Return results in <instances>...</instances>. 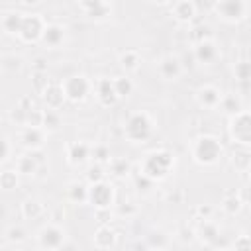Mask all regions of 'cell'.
Here are the masks:
<instances>
[{"instance_id":"f6af8a7d","label":"cell","mask_w":251,"mask_h":251,"mask_svg":"<svg viewBox=\"0 0 251 251\" xmlns=\"http://www.w3.org/2000/svg\"><path fill=\"white\" fill-rule=\"evenodd\" d=\"M43 63H45L43 59H37V61H35V71H39V73H43V69H45V65H43Z\"/></svg>"},{"instance_id":"7c38bea8","label":"cell","mask_w":251,"mask_h":251,"mask_svg":"<svg viewBox=\"0 0 251 251\" xmlns=\"http://www.w3.org/2000/svg\"><path fill=\"white\" fill-rule=\"evenodd\" d=\"M96 92H98V100H100L104 106H112V104L120 98L118 92H116V84H114V80H110V78H102V80L98 82Z\"/></svg>"},{"instance_id":"74e56055","label":"cell","mask_w":251,"mask_h":251,"mask_svg":"<svg viewBox=\"0 0 251 251\" xmlns=\"http://www.w3.org/2000/svg\"><path fill=\"white\" fill-rule=\"evenodd\" d=\"M80 2V6L84 8V12L86 14H90L92 10H96V8H100V6H104L106 2L104 0H78Z\"/></svg>"},{"instance_id":"ac0fdd59","label":"cell","mask_w":251,"mask_h":251,"mask_svg":"<svg viewBox=\"0 0 251 251\" xmlns=\"http://www.w3.org/2000/svg\"><path fill=\"white\" fill-rule=\"evenodd\" d=\"M90 155V147L82 141H76L73 145H69V161L73 165H82Z\"/></svg>"},{"instance_id":"5b68a950","label":"cell","mask_w":251,"mask_h":251,"mask_svg":"<svg viewBox=\"0 0 251 251\" xmlns=\"http://www.w3.org/2000/svg\"><path fill=\"white\" fill-rule=\"evenodd\" d=\"M88 202L98 210V208H110L112 202H114V188L100 180V182H94L90 184L88 188Z\"/></svg>"},{"instance_id":"ffe728a7","label":"cell","mask_w":251,"mask_h":251,"mask_svg":"<svg viewBox=\"0 0 251 251\" xmlns=\"http://www.w3.org/2000/svg\"><path fill=\"white\" fill-rule=\"evenodd\" d=\"M22 22H24V16L18 14V12H8L4 14L2 18V27L6 33H12V35H18L20 29H22Z\"/></svg>"},{"instance_id":"c3c4849f","label":"cell","mask_w":251,"mask_h":251,"mask_svg":"<svg viewBox=\"0 0 251 251\" xmlns=\"http://www.w3.org/2000/svg\"><path fill=\"white\" fill-rule=\"evenodd\" d=\"M155 4H159V6H165V4H171L173 0H153Z\"/></svg>"},{"instance_id":"f35d334b","label":"cell","mask_w":251,"mask_h":251,"mask_svg":"<svg viewBox=\"0 0 251 251\" xmlns=\"http://www.w3.org/2000/svg\"><path fill=\"white\" fill-rule=\"evenodd\" d=\"M33 84H35V90L37 92H43L45 88H47V78L43 76V73H39V71H35V78H33Z\"/></svg>"},{"instance_id":"30bf717a","label":"cell","mask_w":251,"mask_h":251,"mask_svg":"<svg viewBox=\"0 0 251 251\" xmlns=\"http://www.w3.org/2000/svg\"><path fill=\"white\" fill-rule=\"evenodd\" d=\"M41 96H43L45 104H47L49 108H53V110L61 108V106H63V102H65V98H67L63 84H57V82H49V84H47V88L41 92Z\"/></svg>"},{"instance_id":"f546056e","label":"cell","mask_w":251,"mask_h":251,"mask_svg":"<svg viewBox=\"0 0 251 251\" xmlns=\"http://www.w3.org/2000/svg\"><path fill=\"white\" fill-rule=\"evenodd\" d=\"M222 208H224V212H227V214H237L239 208H241V198L235 196V194L226 196L224 202H222Z\"/></svg>"},{"instance_id":"d4e9b609","label":"cell","mask_w":251,"mask_h":251,"mask_svg":"<svg viewBox=\"0 0 251 251\" xmlns=\"http://www.w3.org/2000/svg\"><path fill=\"white\" fill-rule=\"evenodd\" d=\"M41 212H43V206L37 202V200H25L24 204H22V214L25 216V218H29V220H35V218H39L41 216Z\"/></svg>"},{"instance_id":"7dc6e473","label":"cell","mask_w":251,"mask_h":251,"mask_svg":"<svg viewBox=\"0 0 251 251\" xmlns=\"http://www.w3.org/2000/svg\"><path fill=\"white\" fill-rule=\"evenodd\" d=\"M22 4H27V6H33V4H39V0H20Z\"/></svg>"},{"instance_id":"f1b7e54d","label":"cell","mask_w":251,"mask_h":251,"mask_svg":"<svg viewBox=\"0 0 251 251\" xmlns=\"http://www.w3.org/2000/svg\"><path fill=\"white\" fill-rule=\"evenodd\" d=\"M0 186H2L4 190L16 188V186H18V175H16V171H4V173L0 175Z\"/></svg>"},{"instance_id":"681fc988","label":"cell","mask_w":251,"mask_h":251,"mask_svg":"<svg viewBox=\"0 0 251 251\" xmlns=\"http://www.w3.org/2000/svg\"><path fill=\"white\" fill-rule=\"evenodd\" d=\"M249 184H251V169H249Z\"/></svg>"},{"instance_id":"d6986e66","label":"cell","mask_w":251,"mask_h":251,"mask_svg":"<svg viewBox=\"0 0 251 251\" xmlns=\"http://www.w3.org/2000/svg\"><path fill=\"white\" fill-rule=\"evenodd\" d=\"M41 163V153H31L24 155L18 159V173L22 175H33L37 171V165Z\"/></svg>"},{"instance_id":"4316f807","label":"cell","mask_w":251,"mask_h":251,"mask_svg":"<svg viewBox=\"0 0 251 251\" xmlns=\"http://www.w3.org/2000/svg\"><path fill=\"white\" fill-rule=\"evenodd\" d=\"M110 173L114 176L122 178V176H126L129 173V163L126 159H120V157L118 159H110Z\"/></svg>"},{"instance_id":"8fae6325","label":"cell","mask_w":251,"mask_h":251,"mask_svg":"<svg viewBox=\"0 0 251 251\" xmlns=\"http://www.w3.org/2000/svg\"><path fill=\"white\" fill-rule=\"evenodd\" d=\"M180 71H182V63H180V59L175 57V55H167V57H163V59L159 61V73H161V76L167 78V80H175V78L180 75Z\"/></svg>"},{"instance_id":"8992f818","label":"cell","mask_w":251,"mask_h":251,"mask_svg":"<svg viewBox=\"0 0 251 251\" xmlns=\"http://www.w3.org/2000/svg\"><path fill=\"white\" fill-rule=\"evenodd\" d=\"M45 22L41 20V16L33 14V16H24V22H22V29H20V37L27 43L31 41H37L39 37H43V31H45Z\"/></svg>"},{"instance_id":"5bb4252c","label":"cell","mask_w":251,"mask_h":251,"mask_svg":"<svg viewBox=\"0 0 251 251\" xmlns=\"http://www.w3.org/2000/svg\"><path fill=\"white\" fill-rule=\"evenodd\" d=\"M198 104L204 106V108H216L222 100V92L216 88V86H204L198 90V96H196Z\"/></svg>"},{"instance_id":"ba28073f","label":"cell","mask_w":251,"mask_h":251,"mask_svg":"<svg viewBox=\"0 0 251 251\" xmlns=\"http://www.w3.org/2000/svg\"><path fill=\"white\" fill-rule=\"evenodd\" d=\"M37 241H39V247L43 249H61L63 243H65V231L57 226H45L39 235H37Z\"/></svg>"},{"instance_id":"cb8c5ba5","label":"cell","mask_w":251,"mask_h":251,"mask_svg":"<svg viewBox=\"0 0 251 251\" xmlns=\"http://www.w3.org/2000/svg\"><path fill=\"white\" fill-rule=\"evenodd\" d=\"M59 126H61V116H59V112L53 110V108L45 110V112H43V127L49 129V131H55V129H59Z\"/></svg>"},{"instance_id":"d6a6232c","label":"cell","mask_w":251,"mask_h":251,"mask_svg":"<svg viewBox=\"0 0 251 251\" xmlns=\"http://www.w3.org/2000/svg\"><path fill=\"white\" fill-rule=\"evenodd\" d=\"M233 73H235V76L239 80H251V63H247V61L237 63L235 69H233Z\"/></svg>"},{"instance_id":"60d3db41","label":"cell","mask_w":251,"mask_h":251,"mask_svg":"<svg viewBox=\"0 0 251 251\" xmlns=\"http://www.w3.org/2000/svg\"><path fill=\"white\" fill-rule=\"evenodd\" d=\"M2 145H4V149H2V163H6V161L10 159V157H8V155H10V141L4 137V139H2Z\"/></svg>"},{"instance_id":"b9f144b4","label":"cell","mask_w":251,"mask_h":251,"mask_svg":"<svg viewBox=\"0 0 251 251\" xmlns=\"http://www.w3.org/2000/svg\"><path fill=\"white\" fill-rule=\"evenodd\" d=\"M6 67H10V69H18L20 67V59H6Z\"/></svg>"},{"instance_id":"e575fe53","label":"cell","mask_w":251,"mask_h":251,"mask_svg":"<svg viewBox=\"0 0 251 251\" xmlns=\"http://www.w3.org/2000/svg\"><path fill=\"white\" fill-rule=\"evenodd\" d=\"M25 126H37L41 127L43 126V112L41 110H29L27 112V120H25Z\"/></svg>"},{"instance_id":"ee69618b","label":"cell","mask_w":251,"mask_h":251,"mask_svg":"<svg viewBox=\"0 0 251 251\" xmlns=\"http://www.w3.org/2000/svg\"><path fill=\"white\" fill-rule=\"evenodd\" d=\"M133 212H135L133 206H122V208H120V214H133Z\"/></svg>"},{"instance_id":"4dcf8cb0","label":"cell","mask_w":251,"mask_h":251,"mask_svg":"<svg viewBox=\"0 0 251 251\" xmlns=\"http://www.w3.org/2000/svg\"><path fill=\"white\" fill-rule=\"evenodd\" d=\"M114 84H116V92H118V96H127V94H131V90H133L131 80L126 78V76L114 78Z\"/></svg>"},{"instance_id":"4fadbf2b","label":"cell","mask_w":251,"mask_h":251,"mask_svg":"<svg viewBox=\"0 0 251 251\" xmlns=\"http://www.w3.org/2000/svg\"><path fill=\"white\" fill-rule=\"evenodd\" d=\"M216 57H218V49H216V45L210 39H204V41L196 43V47H194V59L198 63H212Z\"/></svg>"},{"instance_id":"7bdbcfd3","label":"cell","mask_w":251,"mask_h":251,"mask_svg":"<svg viewBox=\"0 0 251 251\" xmlns=\"http://www.w3.org/2000/svg\"><path fill=\"white\" fill-rule=\"evenodd\" d=\"M198 212L204 216V220H208V216H210V212H212V208L210 206H202V208H198Z\"/></svg>"},{"instance_id":"9a60e30c","label":"cell","mask_w":251,"mask_h":251,"mask_svg":"<svg viewBox=\"0 0 251 251\" xmlns=\"http://www.w3.org/2000/svg\"><path fill=\"white\" fill-rule=\"evenodd\" d=\"M22 143L29 149H39L43 145V131L37 126H27L22 133Z\"/></svg>"},{"instance_id":"836d02e7","label":"cell","mask_w":251,"mask_h":251,"mask_svg":"<svg viewBox=\"0 0 251 251\" xmlns=\"http://www.w3.org/2000/svg\"><path fill=\"white\" fill-rule=\"evenodd\" d=\"M86 178H88V182H90V184L104 180V173H102V167H100V163H96V165H92V167L88 169V173H86Z\"/></svg>"},{"instance_id":"83f0119b","label":"cell","mask_w":251,"mask_h":251,"mask_svg":"<svg viewBox=\"0 0 251 251\" xmlns=\"http://www.w3.org/2000/svg\"><path fill=\"white\" fill-rule=\"evenodd\" d=\"M120 65H122L124 69H127V71L135 69V67L139 65V55H137V51L127 49L126 53H122V57H120Z\"/></svg>"},{"instance_id":"603a6c76","label":"cell","mask_w":251,"mask_h":251,"mask_svg":"<svg viewBox=\"0 0 251 251\" xmlns=\"http://www.w3.org/2000/svg\"><path fill=\"white\" fill-rule=\"evenodd\" d=\"M220 108H222L226 114L235 116L237 112H241V100H239L237 96H233V94H229V96H222V100H220Z\"/></svg>"},{"instance_id":"52a82bcc","label":"cell","mask_w":251,"mask_h":251,"mask_svg":"<svg viewBox=\"0 0 251 251\" xmlns=\"http://www.w3.org/2000/svg\"><path fill=\"white\" fill-rule=\"evenodd\" d=\"M63 88H65V94L69 100L73 102H80L84 100V96L88 94L90 90V82L86 80V76L82 75H75V76H69L65 82H63Z\"/></svg>"},{"instance_id":"e0dca14e","label":"cell","mask_w":251,"mask_h":251,"mask_svg":"<svg viewBox=\"0 0 251 251\" xmlns=\"http://www.w3.org/2000/svg\"><path fill=\"white\" fill-rule=\"evenodd\" d=\"M173 12H175V18H176L178 22H190V20L196 16V6H194V2H190V0H180V2L175 4Z\"/></svg>"},{"instance_id":"3957f363","label":"cell","mask_w":251,"mask_h":251,"mask_svg":"<svg viewBox=\"0 0 251 251\" xmlns=\"http://www.w3.org/2000/svg\"><path fill=\"white\" fill-rule=\"evenodd\" d=\"M192 157L200 165H214L222 157V145L214 135H202L192 145Z\"/></svg>"},{"instance_id":"1f68e13d","label":"cell","mask_w":251,"mask_h":251,"mask_svg":"<svg viewBox=\"0 0 251 251\" xmlns=\"http://www.w3.org/2000/svg\"><path fill=\"white\" fill-rule=\"evenodd\" d=\"M198 233H200L204 239L214 241V239L218 237V227H216L214 224H210V222H206V220H204V222L200 224V231H198Z\"/></svg>"},{"instance_id":"7a4b0ae2","label":"cell","mask_w":251,"mask_h":251,"mask_svg":"<svg viewBox=\"0 0 251 251\" xmlns=\"http://www.w3.org/2000/svg\"><path fill=\"white\" fill-rule=\"evenodd\" d=\"M124 133L131 143H143L153 133V124L145 112H135L127 118L124 126Z\"/></svg>"},{"instance_id":"44dd1931","label":"cell","mask_w":251,"mask_h":251,"mask_svg":"<svg viewBox=\"0 0 251 251\" xmlns=\"http://www.w3.org/2000/svg\"><path fill=\"white\" fill-rule=\"evenodd\" d=\"M63 37H65V33H63V27L61 25H57V24H51V25H47L45 27V31H43V41H45V45H49V47H57V45H61L63 43Z\"/></svg>"},{"instance_id":"8d00e7d4","label":"cell","mask_w":251,"mask_h":251,"mask_svg":"<svg viewBox=\"0 0 251 251\" xmlns=\"http://www.w3.org/2000/svg\"><path fill=\"white\" fill-rule=\"evenodd\" d=\"M24 237H25L24 229H22V227H16V226H12V227L8 229V233H6V239L12 241V243H16V241H24Z\"/></svg>"},{"instance_id":"f907efd6","label":"cell","mask_w":251,"mask_h":251,"mask_svg":"<svg viewBox=\"0 0 251 251\" xmlns=\"http://www.w3.org/2000/svg\"><path fill=\"white\" fill-rule=\"evenodd\" d=\"M198 2H202V0H198Z\"/></svg>"},{"instance_id":"277c9868","label":"cell","mask_w":251,"mask_h":251,"mask_svg":"<svg viewBox=\"0 0 251 251\" xmlns=\"http://www.w3.org/2000/svg\"><path fill=\"white\" fill-rule=\"evenodd\" d=\"M229 135L239 145H251V112H237L229 120Z\"/></svg>"},{"instance_id":"6da1fadb","label":"cell","mask_w":251,"mask_h":251,"mask_svg":"<svg viewBox=\"0 0 251 251\" xmlns=\"http://www.w3.org/2000/svg\"><path fill=\"white\" fill-rule=\"evenodd\" d=\"M173 165H175L173 153H169L165 149H159V151H153V153H149L145 157L143 167H141V173L147 175L153 180H163L165 176H169Z\"/></svg>"},{"instance_id":"7402d4cb","label":"cell","mask_w":251,"mask_h":251,"mask_svg":"<svg viewBox=\"0 0 251 251\" xmlns=\"http://www.w3.org/2000/svg\"><path fill=\"white\" fill-rule=\"evenodd\" d=\"M69 198L76 204H82V202H88V186L84 182H71L69 184V190H67Z\"/></svg>"},{"instance_id":"2e32d148","label":"cell","mask_w":251,"mask_h":251,"mask_svg":"<svg viewBox=\"0 0 251 251\" xmlns=\"http://www.w3.org/2000/svg\"><path fill=\"white\" fill-rule=\"evenodd\" d=\"M116 243V233L110 226H100L94 233V245L96 247H102V249H108V247H114Z\"/></svg>"},{"instance_id":"484cf974","label":"cell","mask_w":251,"mask_h":251,"mask_svg":"<svg viewBox=\"0 0 251 251\" xmlns=\"http://www.w3.org/2000/svg\"><path fill=\"white\" fill-rule=\"evenodd\" d=\"M231 163L237 171H249L251 169V155L247 151H235L233 157H231Z\"/></svg>"},{"instance_id":"ab89813d","label":"cell","mask_w":251,"mask_h":251,"mask_svg":"<svg viewBox=\"0 0 251 251\" xmlns=\"http://www.w3.org/2000/svg\"><path fill=\"white\" fill-rule=\"evenodd\" d=\"M153 182H155V180H153V178H149V176H147V175H143V173H141V176H137V178H135V184L139 186V190H149V188L153 186Z\"/></svg>"},{"instance_id":"d590c367","label":"cell","mask_w":251,"mask_h":251,"mask_svg":"<svg viewBox=\"0 0 251 251\" xmlns=\"http://www.w3.org/2000/svg\"><path fill=\"white\" fill-rule=\"evenodd\" d=\"M92 155H94V159H96V163H110V151H108V147H104V145H98V147H94L92 149Z\"/></svg>"},{"instance_id":"9c48e42d","label":"cell","mask_w":251,"mask_h":251,"mask_svg":"<svg viewBox=\"0 0 251 251\" xmlns=\"http://www.w3.org/2000/svg\"><path fill=\"white\" fill-rule=\"evenodd\" d=\"M214 8L227 22H237L245 14V4L241 0H218L214 4Z\"/></svg>"},{"instance_id":"bcb514c9","label":"cell","mask_w":251,"mask_h":251,"mask_svg":"<svg viewBox=\"0 0 251 251\" xmlns=\"http://www.w3.org/2000/svg\"><path fill=\"white\" fill-rule=\"evenodd\" d=\"M235 247H251V241L241 239V241H237V243H235Z\"/></svg>"}]
</instances>
